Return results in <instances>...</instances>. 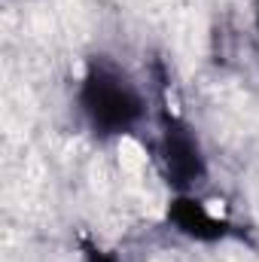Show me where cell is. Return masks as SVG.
I'll return each instance as SVG.
<instances>
[{
  "label": "cell",
  "mask_w": 259,
  "mask_h": 262,
  "mask_svg": "<svg viewBox=\"0 0 259 262\" xmlns=\"http://www.w3.org/2000/svg\"><path fill=\"white\" fill-rule=\"evenodd\" d=\"M79 110L95 134H128L146 113L143 95L116 64L95 58L79 85Z\"/></svg>",
  "instance_id": "6da1fadb"
},
{
  "label": "cell",
  "mask_w": 259,
  "mask_h": 262,
  "mask_svg": "<svg viewBox=\"0 0 259 262\" xmlns=\"http://www.w3.org/2000/svg\"><path fill=\"white\" fill-rule=\"evenodd\" d=\"M162 168H165L168 183L180 192L198 186L207 174V165H204V156H201L192 128L171 113L162 116Z\"/></svg>",
  "instance_id": "7a4b0ae2"
},
{
  "label": "cell",
  "mask_w": 259,
  "mask_h": 262,
  "mask_svg": "<svg viewBox=\"0 0 259 262\" xmlns=\"http://www.w3.org/2000/svg\"><path fill=\"white\" fill-rule=\"evenodd\" d=\"M168 223L177 229V232H183V235H189L195 241H223V238H229L232 235V226L226 223V220H220V216H213L198 198H189V195H180L171 201V207H168Z\"/></svg>",
  "instance_id": "3957f363"
},
{
  "label": "cell",
  "mask_w": 259,
  "mask_h": 262,
  "mask_svg": "<svg viewBox=\"0 0 259 262\" xmlns=\"http://www.w3.org/2000/svg\"><path fill=\"white\" fill-rule=\"evenodd\" d=\"M85 262H119V259L104 253V250H98V247H85Z\"/></svg>",
  "instance_id": "277c9868"
},
{
  "label": "cell",
  "mask_w": 259,
  "mask_h": 262,
  "mask_svg": "<svg viewBox=\"0 0 259 262\" xmlns=\"http://www.w3.org/2000/svg\"><path fill=\"white\" fill-rule=\"evenodd\" d=\"M256 28H259V6H256Z\"/></svg>",
  "instance_id": "5b68a950"
}]
</instances>
